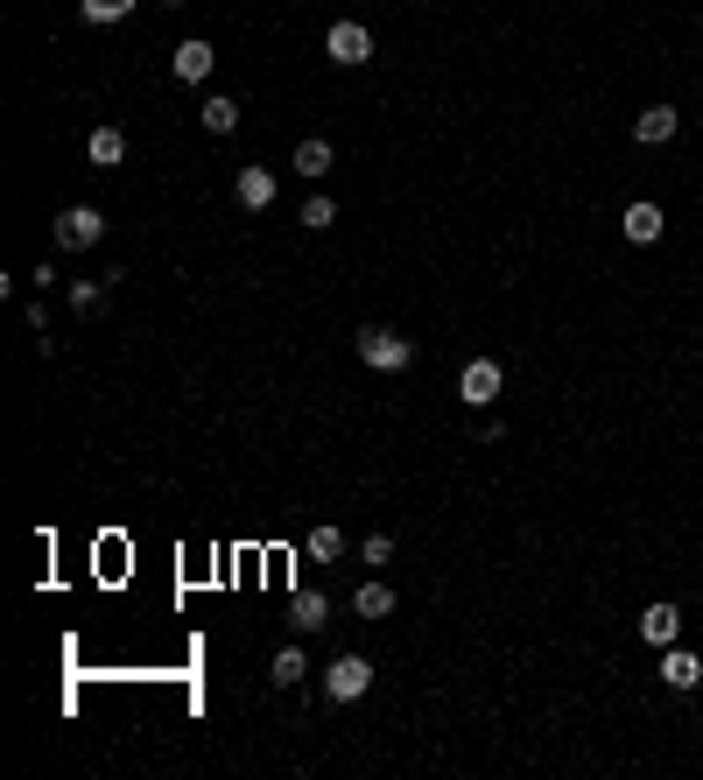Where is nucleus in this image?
<instances>
[{"label":"nucleus","instance_id":"obj_1","mask_svg":"<svg viewBox=\"0 0 703 780\" xmlns=\"http://www.w3.org/2000/svg\"><path fill=\"white\" fill-rule=\"evenodd\" d=\"M359 358H366L373 373H409V366H415V338H401V331H380V324H366V331H359Z\"/></svg>","mask_w":703,"mask_h":780},{"label":"nucleus","instance_id":"obj_2","mask_svg":"<svg viewBox=\"0 0 703 780\" xmlns=\"http://www.w3.org/2000/svg\"><path fill=\"white\" fill-rule=\"evenodd\" d=\"M99 239H106L99 204H64V212H57V247L64 253H85V247H99Z\"/></svg>","mask_w":703,"mask_h":780},{"label":"nucleus","instance_id":"obj_3","mask_svg":"<svg viewBox=\"0 0 703 780\" xmlns=\"http://www.w3.org/2000/svg\"><path fill=\"white\" fill-rule=\"evenodd\" d=\"M366 689H373V662L366 654H338V662L324 668V696L331 703H359Z\"/></svg>","mask_w":703,"mask_h":780},{"label":"nucleus","instance_id":"obj_4","mask_svg":"<svg viewBox=\"0 0 703 780\" xmlns=\"http://www.w3.org/2000/svg\"><path fill=\"white\" fill-rule=\"evenodd\" d=\"M324 56H331V64H346V71H359V64L373 56V28H366V22H331Z\"/></svg>","mask_w":703,"mask_h":780},{"label":"nucleus","instance_id":"obj_5","mask_svg":"<svg viewBox=\"0 0 703 780\" xmlns=\"http://www.w3.org/2000/svg\"><path fill=\"white\" fill-rule=\"evenodd\" d=\"M500 387H506V373H500V358H472L465 373H457V394L472 401V408H492L500 401Z\"/></svg>","mask_w":703,"mask_h":780},{"label":"nucleus","instance_id":"obj_6","mask_svg":"<svg viewBox=\"0 0 703 780\" xmlns=\"http://www.w3.org/2000/svg\"><path fill=\"white\" fill-rule=\"evenodd\" d=\"M170 64H176V78H184V85H204L218 56H212V42H204V36H190V42H176V56H170Z\"/></svg>","mask_w":703,"mask_h":780},{"label":"nucleus","instance_id":"obj_7","mask_svg":"<svg viewBox=\"0 0 703 780\" xmlns=\"http://www.w3.org/2000/svg\"><path fill=\"white\" fill-rule=\"evenodd\" d=\"M676 633H682V612L668 605V597L640 612V640H648V647H676Z\"/></svg>","mask_w":703,"mask_h":780},{"label":"nucleus","instance_id":"obj_8","mask_svg":"<svg viewBox=\"0 0 703 780\" xmlns=\"http://www.w3.org/2000/svg\"><path fill=\"white\" fill-rule=\"evenodd\" d=\"M676 127H682L676 106H648V113L633 119V141H640V148H662V141H676Z\"/></svg>","mask_w":703,"mask_h":780},{"label":"nucleus","instance_id":"obj_9","mask_svg":"<svg viewBox=\"0 0 703 780\" xmlns=\"http://www.w3.org/2000/svg\"><path fill=\"white\" fill-rule=\"evenodd\" d=\"M233 198L247 204V212H267V204H275V176L253 162V169H239V176H233Z\"/></svg>","mask_w":703,"mask_h":780},{"label":"nucleus","instance_id":"obj_10","mask_svg":"<svg viewBox=\"0 0 703 780\" xmlns=\"http://www.w3.org/2000/svg\"><path fill=\"white\" fill-rule=\"evenodd\" d=\"M619 232L633 239V247H654V239H662V204H626V218H619Z\"/></svg>","mask_w":703,"mask_h":780},{"label":"nucleus","instance_id":"obj_11","mask_svg":"<svg viewBox=\"0 0 703 780\" xmlns=\"http://www.w3.org/2000/svg\"><path fill=\"white\" fill-rule=\"evenodd\" d=\"M662 682L676 689V696H690V689L703 682V662H696V654H682V647H662Z\"/></svg>","mask_w":703,"mask_h":780},{"label":"nucleus","instance_id":"obj_12","mask_svg":"<svg viewBox=\"0 0 703 780\" xmlns=\"http://www.w3.org/2000/svg\"><path fill=\"white\" fill-rule=\"evenodd\" d=\"M85 155H92V169H113V162H127V134L120 127H92L85 134Z\"/></svg>","mask_w":703,"mask_h":780},{"label":"nucleus","instance_id":"obj_13","mask_svg":"<svg viewBox=\"0 0 703 780\" xmlns=\"http://www.w3.org/2000/svg\"><path fill=\"white\" fill-rule=\"evenodd\" d=\"M303 675H310V654H303V647H275V662H267V682H275V689H296Z\"/></svg>","mask_w":703,"mask_h":780},{"label":"nucleus","instance_id":"obj_14","mask_svg":"<svg viewBox=\"0 0 703 780\" xmlns=\"http://www.w3.org/2000/svg\"><path fill=\"white\" fill-rule=\"evenodd\" d=\"M331 141H324V134H310V141H296V169L310 176V184H324V169H331Z\"/></svg>","mask_w":703,"mask_h":780},{"label":"nucleus","instance_id":"obj_15","mask_svg":"<svg viewBox=\"0 0 703 780\" xmlns=\"http://www.w3.org/2000/svg\"><path fill=\"white\" fill-rule=\"evenodd\" d=\"M324 619H331V605H324L317 591H296V597H289V626H296V633H317Z\"/></svg>","mask_w":703,"mask_h":780},{"label":"nucleus","instance_id":"obj_16","mask_svg":"<svg viewBox=\"0 0 703 780\" xmlns=\"http://www.w3.org/2000/svg\"><path fill=\"white\" fill-rule=\"evenodd\" d=\"M352 612H359V619H373V626H380L387 612H394V591H387V583H359V591H352Z\"/></svg>","mask_w":703,"mask_h":780},{"label":"nucleus","instance_id":"obj_17","mask_svg":"<svg viewBox=\"0 0 703 780\" xmlns=\"http://www.w3.org/2000/svg\"><path fill=\"white\" fill-rule=\"evenodd\" d=\"M198 119H204V134H233L239 127V99H226V92H212L198 106Z\"/></svg>","mask_w":703,"mask_h":780},{"label":"nucleus","instance_id":"obj_18","mask_svg":"<svg viewBox=\"0 0 703 780\" xmlns=\"http://www.w3.org/2000/svg\"><path fill=\"white\" fill-rule=\"evenodd\" d=\"M303 549H310V556H317V563H331V556H346V534H338L331 520H317V528H310V542H303Z\"/></svg>","mask_w":703,"mask_h":780},{"label":"nucleus","instance_id":"obj_19","mask_svg":"<svg viewBox=\"0 0 703 780\" xmlns=\"http://www.w3.org/2000/svg\"><path fill=\"white\" fill-rule=\"evenodd\" d=\"M113 281V275H106ZM106 281H71V310H78V317H92L99 303H106Z\"/></svg>","mask_w":703,"mask_h":780},{"label":"nucleus","instance_id":"obj_20","mask_svg":"<svg viewBox=\"0 0 703 780\" xmlns=\"http://www.w3.org/2000/svg\"><path fill=\"white\" fill-rule=\"evenodd\" d=\"M78 14H85V22H127L134 0H78Z\"/></svg>","mask_w":703,"mask_h":780},{"label":"nucleus","instance_id":"obj_21","mask_svg":"<svg viewBox=\"0 0 703 780\" xmlns=\"http://www.w3.org/2000/svg\"><path fill=\"white\" fill-rule=\"evenodd\" d=\"M303 225H310V232H324V225H338V204H331V198H310V204H303Z\"/></svg>","mask_w":703,"mask_h":780},{"label":"nucleus","instance_id":"obj_22","mask_svg":"<svg viewBox=\"0 0 703 780\" xmlns=\"http://www.w3.org/2000/svg\"><path fill=\"white\" fill-rule=\"evenodd\" d=\"M162 8H184V0H162Z\"/></svg>","mask_w":703,"mask_h":780}]
</instances>
